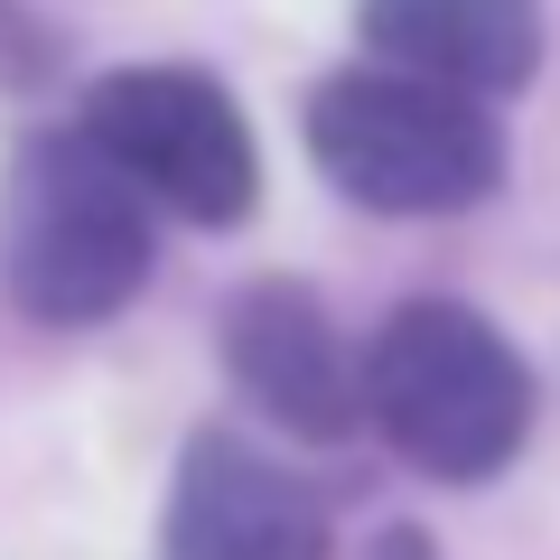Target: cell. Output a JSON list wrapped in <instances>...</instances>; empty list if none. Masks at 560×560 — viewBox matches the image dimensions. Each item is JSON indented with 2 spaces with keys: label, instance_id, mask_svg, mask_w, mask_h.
<instances>
[{
  "label": "cell",
  "instance_id": "obj_1",
  "mask_svg": "<svg viewBox=\"0 0 560 560\" xmlns=\"http://www.w3.org/2000/svg\"><path fill=\"white\" fill-rule=\"evenodd\" d=\"M364 420L420 477L477 486L533 440V374L477 308L411 300L364 346Z\"/></svg>",
  "mask_w": 560,
  "mask_h": 560
},
{
  "label": "cell",
  "instance_id": "obj_3",
  "mask_svg": "<svg viewBox=\"0 0 560 560\" xmlns=\"http://www.w3.org/2000/svg\"><path fill=\"white\" fill-rule=\"evenodd\" d=\"M308 160L374 215H458L504 178V140L486 103L393 66H355L308 103Z\"/></svg>",
  "mask_w": 560,
  "mask_h": 560
},
{
  "label": "cell",
  "instance_id": "obj_5",
  "mask_svg": "<svg viewBox=\"0 0 560 560\" xmlns=\"http://www.w3.org/2000/svg\"><path fill=\"white\" fill-rule=\"evenodd\" d=\"M160 560H327V504L253 440L206 430L178 467Z\"/></svg>",
  "mask_w": 560,
  "mask_h": 560
},
{
  "label": "cell",
  "instance_id": "obj_4",
  "mask_svg": "<svg viewBox=\"0 0 560 560\" xmlns=\"http://www.w3.org/2000/svg\"><path fill=\"white\" fill-rule=\"evenodd\" d=\"M84 140H94L103 160L140 187L150 206L187 224H234L253 206V131H243L234 94L197 66H121L84 94Z\"/></svg>",
  "mask_w": 560,
  "mask_h": 560
},
{
  "label": "cell",
  "instance_id": "obj_6",
  "mask_svg": "<svg viewBox=\"0 0 560 560\" xmlns=\"http://www.w3.org/2000/svg\"><path fill=\"white\" fill-rule=\"evenodd\" d=\"M224 364L271 420L300 440H346L364 420V355H346L337 318L308 300L300 280H261L224 318Z\"/></svg>",
  "mask_w": 560,
  "mask_h": 560
},
{
  "label": "cell",
  "instance_id": "obj_7",
  "mask_svg": "<svg viewBox=\"0 0 560 560\" xmlns=\"http://www.w3.org/2000/svg\"><path fill=\"white\" fill-rule=\"evenodd\" d=\"M364 47L393 75L486 103L541 66V0H364Z\"/></svg>",
  "mask_w": 560,
  "mask_h": 560
},
{
  "label": "cell",
  "instance_id": "obj_2",
  "mask_svg": "<svg viewBox=\"0 0 560 560\" xmlns=\"http://www.w3.org/2000/svg\"><path fill=\"white\" fill-rule=\"evenodd\" d=\"M150 280V197L84 131H47L0 187V290L38 327H94Z\"/></svg>",
  "mask_w": 560,
  "mask_h": 560
}]
</instances>
